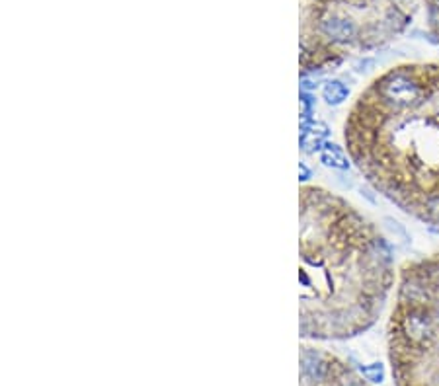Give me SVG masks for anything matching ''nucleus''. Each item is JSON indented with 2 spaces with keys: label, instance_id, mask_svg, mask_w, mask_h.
Listing matches in <instances>:
<instances>
[{
  "label": "nucleus",
  "instance_id": "423d86ee",
  "mask_svg": "<svg viewBox=\"0 0 439 386\" xmlns=\"http://www.w3.org/2000/svg\"><path fill=\"white\" fill-rule=\"evenodd\" d=\"M430 230H431V232H433V234H438V236H439V227H431Z\"/></svg>",
  "mask_w": 439,
  "mask_h": 386
},
{
  "label": "nucleus",
  "instance_id": "7ed1b4c3",
  "mask_svg": "<svg viewBox=\"0 0 439 386\" xmlns=\"http://www.w3.org/2000/svg\"><path fill=\"white\" fill-rule=\"evenodd\" d=\"M347 96H350V88L340 80H330L322 88V98L326 100L328 106H340L347 100Z\"/></svg>",
  "mask_w": 439,
  "mask_h": 386
},
{
  "label": "nucleus",
  "instance_id": "f257e3e1",
  "mask_svg": "<svg viewBox=\"0 0 439 386\" xmlns=\"http://www.w3.org/2000/svg\"><path fill=\"white\" fill-rule=\"evenodd\" d=\"M320 31L326 37H330L334 43H347L352 41L357 34L354 22H350L346 18H338V16H332V18L324 20L320 24Z\"/></svg>",
  "mask_w": 439,
  "mask_h": 386
},
{
  "label": "nucleus",
  "instance_id": "20e7f679",
  "mask_svg": "<svg viewBox=\"0 0 439 386\" xmlns=\"http://www.w3.org/2000/svg\"><path fill=\"white\" fill-rule=\"evenodd\" d=\"M361 373H364V377L367 378V380H371V383H381L384 377V371L379 363L369 365V367H361Z\"/></svg>",
  "mask_w": 439,
  "mask_h": 386
},
{
  "label": "nucleus",
  "instance_id": "39448f33",
  "mask_svg": "<svg viewBox=\"0 0 439 386\" xmlns=\"http://www.w3.org/2000/svg\"><path fill=\"white\" fill-rule=\"evenodd\" d=\"M431 316H433V322H436V326H439V301L438 303H433V306L430 308Z\"/></svg>",
  "mask_w": 439,
  "mask_h": 386
},
{
  "label": "nucleus",
  "instance_id": "f03ea898",
  "mask_svg": "<svg viewBox=\"0 0 439 386\" xmlns=\"http://www.w3.org/2000/svg\"><path fill=\"white\" fill-rule=\"evenodd\" d=\"M320 162L328 168H334V170L350 168V158L346 157L344 148L338 147L334 143H324V147L320 148Z\"/></svg>",
  "mask_w": 439,
  "mask_h": 386
}]
</instances>
